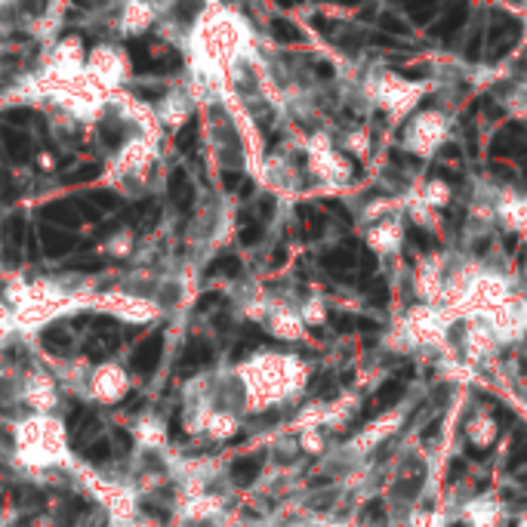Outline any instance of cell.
<instances>
[{
    "instance_id": "1",
    "label": "cell",
    "mask_w": 527,
    "mask_h": 527,
    "mask_svg": "<svg viewBox=\"0 0 527 527\" xmlns=\"http://www.w3.org/2000/svg\"><path fill=\"white\" fill-rule=\"evenodd\" d=\"M16 444H18V450H25V453L37 450L41 459H46V462L59 459L65 453V425L59 420H53V416H31V420H25L18 425Z\"/></svg>"
},
{
    "instance_id": "2",
    "label": "cell",
    "mask_w": 527,
    "mask_h": 527,
    "mask_svg": "<svg viewBox=\"0 0 527 527\" xmlns=\"http://www.w3.org/2000/svg\"><path fill=\"white\" fill-rule=\"evenodd\" d=\"M370 96H373L376 105H383L388 115H407L416 102L422 96V83H413V80H404L401 74H392V71H383L370 80Z\"/></svg>"
},
{
    "instance_id": "3",
    "label": "cell",
    "mask_w": 527,
    "mask_h": 527,
    "mask_svg": "<svg viewBox=\"0 0 527 527\" xmlns=\"http://www.w3.org/2000/svg\"><path fill=\"white\" fill-rule=\"evenodd\" d=\"M447 139V117L441 111H422L407 124L404 148L410 154H432Z\"/></svg>"
},
{
    "instance_id": "4",
    "label": "cell",
    "mask_w": 527,
    "mask_h": 527,
    "mask_svg": "<svg viewBox=\"0 0 527 527\" xmlns=\"http://www.w3.org/2000/svg\"><path fill=\"white\" fill-rule=\"evenodd\" d=\"M90 71L102 87H117V83L127 78V62L115 46L99 43V46H92V53H90Z\"/></svg>"
},
{
    "instance_id": "5",
    "label": "cell",
    "mask_w": 527,
    "mask_h": 527,
    "mask_svg": "<svg viewBox=\"0 0 527 527\" xmlns=\"http://www.w3.org/2000/svg\"><path fill=\"white\" fill-rule=\"evenodd\" d=\"M127 392V373L117 364H102L90 373V395L102 404H115Z\"/></svg>"
},
{
    "instance_id": "6",
    "label": "cell",
    "mask_w": 527,
    "mask_h": 527,
    "mask_svg": "<svg viewBox=\"0 0 527 527\" xmlns=\"http://www.w3.org/2000/svg\"><path fill=\"white\" fill-rule=\"evenodd\" d=\"M161 358H164V333H154V336L142 339L133 348V355H129V370H136V373H142V376H151L154 370L161 367Z\"/></svg>"
},
{
    "instance_id": "7",
    "label": "cell",
    "mask_w": 527,
    "mask_h": 527,
    "mask_svg": "<svg viewBox=\"0 0 527 527\" xmlns=\"http://www.w3.org/2000/svg\"><path fill=\"white\" fill-rule=\"evenodd\" d=\"M41 346H43L46 355H53V358H71L74 348H78L74 327H71V324H62V321L50 324V327L43 330V336H41Z\"/></svg>"
},
{
    "instance_id": "8",
    "label": "cell",
    "mask_w": 527,
    "mask_h": 527,
    "mask_svg": "<svg viewBox=\"0 0 527 527\" xmlns=\"http://www.w3.org/2000/svg\"><path fill=\"white\" fill-rule=\"evenodd\" d=\"M41 216H43V222H50V225L62 228V231H78L83 225V219H80V213L74 207L71 198H55L50 203H43Z\"/></svg>"
},
{
    "instance_id": "9",
    "label": "cell",
    "mask_w": 527,
    "mask_h": 527,
    "mask_svg": "<svg viewBox=\"0 0 527 527\" xmlns=\"http://www.w3.org/2000/svg\"><path fill=\"white\" fill-rule=\"evenodd\" d=\"M37 238H41V250L50 259H62V256H68L71 250H78V238H74L71 231H62V228L50 225V222H41Z\"/></svg>"
},
{
    "instance_id": "10",
    "label": "cell",
    "mask_w": 527,
    "mask_h": 527,
    "mask_svg": "<svg viewBox=\"0 0 527 527\" xmlns=\"http://www.w3.org/2000/svg\"><path fill=\"white\" fill-rule=\"evenodd\" d=\"M166 194H170V203L176 210H191L194 207V182L182 166H173L170 176H166Z\"/></svg>"
},
{
    "instance_id": "11",
    "label": "cell",
    "mask_w": 527,
    "mask_h": 527,
    "mask_svg": "<svg viewBox=\"0 0 527 527\" xmlns=\"http://www.w3.org/2000/svg\"><path fill=\"white\" fill-rule=\"evenodd\" d=\"M401 238H404V228H401V222H398V219H383L367 235L370 247H373L376 253H395V250L401 247Z\"/></svg>"
},
{
    "instance_id": "12",
    "label": "cell",
    "mask_w": 527,
    "mask_h": 527,
    "mask_svg": "<svg viewBox=\"0 0 527 527\" xmlns=\"http://www.w3.org/2000/svg\"><path fill=\"white\" fill-rule=\"evenodd\" d=\"M83 62V41L80 34H68L55 43V65L65 71V74H78Z\"/></svg>"
},
{
    "instance_id": "13",
    "label": "cell",
    "mask_w": 527,
    "mask_h": 527,
    "mask_svg": "<svg viewBox=\"0 0 527 527\" xmlns=\"http://www.w3.org/2000/svg\"><path fill=\"white\" fill-rule=\"evenodd\" d=\"M268 330H272L277 339H290V342H293V339H302L305 324H302L299 314L281 309V312H272V314H268Z\"/></svg>"
},
{
    "instance_id": "14",
    "label": "cell",
    "mask_w": 527,
    "mask_h": 527,
    "mask_svg": "<svg viewBox=\"0 0 527 527\" xmlns=\"http://www.w3.org/2000/svg\"><path fill=\"white\" fill-rule=\"evenodd\" d=\"M0 142L6 148V157L13 164H25L31 157V139H28L25 129H13V127H0Z\"/></svg>"
},
{
    "instance_id": "15",
    "label": "cell",
    "mask_w": 527,
    "mask_h": 527,
    "mask_svg": "<svg viewBox=\"0 0 527 527\" xmlns=\"http://www.w3.org/2000/svg\"><path fill=\"white\" fill-rule=\"evenodd\" d=\"M416 293L422 296V299H438L444 293V277H441V268L435 262H422L420 272H416Z\"/></svg>"
},
{
    "instance_id": "16",
    "label": "cell",
    "mask_w": 527,
    "mask_h": 527,
    "mask_svg": "<svg viewBox=\"0 0 527 527\" xmlns=\"http://www.w3.org/2000/svg\"><path fill=\"white\" fill-rule=\"evenodd\" d=\"M466 435H469V441L475 444V447H490V444L496 441V422L490 420L487 413H478V416H472L469 420V429H466Z\"/></svg>"
},
{
    "instance_id": "17",
    "label": "cell",
    "mask_w": 527,
    "mask_h": 527,
    "mask_svg": "<svg viewBox=\"0 0 527 527\" xmlns=\"http://www.w3.org/2000/svg\"><path fill=\"white\" fill-rule=\"evenodd\" d=\"M499 216L509 228H524L527 225V198L521 194H506L503 201H499Z\"/></svg>"
},
{
    "instance_id": "18",
    "label": "cell",
    "mask_w": 527,
    "mask_h": 527,
    "mask_svg": "<svg viewBox=\"0 0 527 527\" xmlns=\"http://www.w3.org/2000/svg\"><path fill=\"white\" fill-rule=\"evenodd\" d=\"M450 198H453V188H450V185L444 182V179H438V176L425 182V185H422V191H420V201H422L429 210H441V207H447Z\"/></svg>"
},
{
    "instance_id": "19",
    "label": "cell",
    "mask_w": 527,
    "mask_h": 527,
    "mask_svg": "<svg viewBox=\"0 0 527 527\" xmlns=\"http://www.w3.org/2000/svg\"><path fill=\"white\" fill-rule=\"evenodd\" d=\"M203 432H207L213 441H225V438H231V435L238 432V416L231 410H213Z\"/></svg>"
},
{
    "instance_id": "20",
    "label": "cell",
    "mask_w": 527,
    "mask_h": 527,
    "mask_svg": "<svg viewBox=\"0 0 527 527\" xmlns=\"http://www.w3.org/2000/svg\"><path fill=\"white\" fill-rule=\"evenodd\" d=\"M124 16V28L127 31H145L148 22H151V6H142V4H127L120 9Z\"/></svg>"
},
{
    "instance_id": "21",
    "label": "cell",
    "mask_w": 527,
    "mask_h": 527,
    "mask_svg": "<svg viewBox=\"0 0 527 527\" xmlns=\"http://www.w3.org/2000/svg\"><path fill=\"white\" fill-rule=\"evenodd\" d=\"M259 475V459L256 457H240L235 466H231V481L235 484H250Z\"/></svg>"
},
{
    "instance_id": "22",
    "label": "cell",
    "mask_w": 527,
    "mask_h": 527,
    "mask_svg": "<svg viewBox=\"0 0 527 527\" xmlns=\"http://www.w3.org/2000/svg\"><path fill=\"white\" fill-rule=\"evenodd\" d=\"M83 457H87V462H108L111 457H115V447H111V438H105V435H102V438H96V441H90L87 447H83Z\"/></svg>"
},
{
    "instance_id": "23",
    "label": "cell",
    "mask_w": 527,
    "mask_h": 527,
    "mask_svg": "<svg viewBox=\"0 0 527 527\" xmlns=\"http://www.w3.org/2000/svg\"><path fill=\"white\" fill-rule=\"evenodd\" d=\"M129 250H133V228L124 225L108 238V253L111 256H129Z\"/></svg>"
},
{
    "instance_id": "24",
    "label": "cell",
    "mask_w": 527,
    "mask_h": 527,
    "mask_svg": "<svg viewBox=\"0 0 527 527\" xmlns=\"http://www.w3.org/2000/svg\"><path fill=\"white\" fill-rule=\"evenodd\" d=\"M299 318H302V324H309V327H318V324L327 321V309H324V302L318 299V296H312V299L302 305Z\"/></svg>"
},
{
    "instance_id": "25",
    "label": "cell",
    "mask_w": 527,
    "mask_h": 527,
    "mask_svg": "<svg viewBox=\"0 0 527 527\" xmlns=\"http://www.w3.org/2000/svg\"><path fill=\"white\" fill-rule=\"evenodd\" d=\"M370 148V136L367 129H351V133L346 136V151H351L355 157H364Z\"/></svg>"
},
{
    "instance_id": "26",
    "label": "cell",
    "mask_w": 527,
    "mask_h": 527,
    "mask_svg": "<svg viewBox=\"0 0 527 527\" xmlns=\"http://www.w3.org/2000/svg\"><path fill=\"white\" fill-rule=\"evenodd\" d=\"M299 450L302 453H321L324 450V435H321V429H305L299 435Z\"/></svg>"
},
{
    "instance_id": "27",
    "label": "cell",
    "mask_w": 527,
    "mask_h": 527,
    "mask_svg": "<svg viewBox=\"0 0 527 527\" xmlns=\"http://www.w3.org/2000/svg\"><path fill=\"white\" fill-rule=\"evenodd\" d=\"M96 176H99V164H83L71 176H65V182H90V179H96Z\"/></svg>"
},
{
    "instance_id": "28",
    "label": "cell",
    "mask_w": 527,
    "mask_h": 527,
    "mask_svg": "<svg viewBox=\"0 0 527 527\" xmlns=\"http://www.w3.org/2000/svg\"><path fill=\"white\" fill-rule=\"evenodd\" d=\"M515 527H527V512H524L521 518H518V521H515Z\"/></svg>"
}]
</instances>
